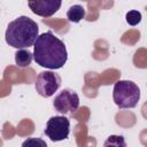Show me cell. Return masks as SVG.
Returning a JSON list of instances; mask_svg holds the SVG:
<instances>
[{"label":"cell","mask_w":147,"mask_h":147,"mask_svg":"<svg viewBox=\"0 0 147 147\" xmlns=\"http://www.w3.org/2000/svg\"><path fill=\"white\" fill-rule=\"evenodd\" d=\"M22 147H47V144L41 138L31 137V138L25 139L22 142Z\"/></svg>","instance_id":"cell-11"},{"label":"cell","mask_w":147,"mask_h":147,"mask_svg":"<svg viewBox=\"0 0 147 147\" xmlns=\"http://www.w3.org/2000/svg\"><path fill=\"white\" fill-rule=\"evenodd\" d=\"M33 59L40 67L56 70L65 64L68 52L64 42L52 31H47L41 33L34 42Z\"/></svg>","instance_id":"cell-1"},{"label":"cell","mask_w":147,"mask_h":147,"mask_svg":"<svg viewBox=\"0 0 147 147\" xmlns=\"http://www.w3.org/2000/svg\"><path fill=\"white\" fill-rule=\"evenodd\" d=\"M39 37L38 24L28 16H18L11 21L6 30L5 39L6 42L17 49L29 48L34 45Z\"/></svg>","instance_id":"cell-2"},{"label":"cell","mask_w":147,"mask_h":147,"mask_svg":"<svg viewBox=\"0 0 147 147\" xmlns=\"http://www.w3.org/2000/svg\"><path fill=\"white\" fill-rule=\"evenodd\" d=\"M44 132L52 141L64 140L70 133V122L65 116H53L47 121Z\"/></svg>","instance_id":"cell-5"},{"label":"cell","mask_w":147,"mask_h":147,"mask_svg":"<svg viewBox=\"0 0 147 147\" xmlns=\"http://www.w3.org/2000/svg\"><path fill=\"white\" fill-rule=\"evenodd\" d=\"M53 106L55 110L62 115L71 114L79 107V96L75 91L64 88L55 96Z\"/></svg>","instance_id":"cell-6"},{"label":"cell","mask_w":147,"mask_h":147,"mask_svg":"<svg viewBox=\"0 0 147 147\" xmlns=\"http://www.w3.org/2000/svg\"><path fill=\"white\" fill-rule=\"evenodd\" d=\"M103 147H126V141L123 136H109L103 142Z\"/></svg>","instance_id":"cell-10"},{"label":"cell","mask_w":147,"mask_h":147,"mask_svg":"<svg viewBox=\"0 0 147 147\" xmlns=\"http://www.w3.org/2000/svg\"><path fill=\"white\" fill-rule=\"evenodd\" d=\"M125 20L130 25H137L141 22V13L138 10H130L126 13Z\"/></svg>","instance_id":"cell-12"},{"label":"cell","mask_w":147,"mask_h":147,"mask_svg":"<svg viewBox=\"0 0 147 147\" xmlns=\"http://www.w3.org/2000/svg\"><path fill=\"white\" fill-rule=\"evenodd\" d=\"M113 99L121 109L134 108L140 100V88L131 80H118L114 85Z\"/></svg>","instance_id":"cell-3"},{"label":"cell","mask_w":147,"mask_h":147,"mask_svg":"<svg viewBox=\"0 0 147 147\" xmlns=\"http://www.w3.org/2000/svg\"><path fill=\"white\" fill-rule=\"evenodd\" d=\"M61 86V77L54 71H41L36 79L34 87L39 95L44 98L52 96Z\"/></svg>","instance_id":"cell-4"},{"label":"cell","mask_w":147,"mask_h":147,"mask_svg":"<svg viewBox=\"0 0 147 147\" xmlns=\"http://www.w3.org/2000/svg\"><path fill=\"white\" fill-rule=\"evenodd\" d=\"M33 59V53H31L29 49H17L15 53V62L20 68H26L31 64Z\"/></svg>","instance_id":"cell-8"},{"label":"cell","mask_w":147,"mask_h":147,"mask_svg":"<svg viewBox=\"0 0 147 147\" xmlns=\"http://www.w3.org/2000/svg\"><path fill=\"white\" fill-rule=\"evenodd\" d=\"M31 11L41 17H51L61 7L62 2L60 0H36L28 2Z\"/></svg>","instance_id":"cell-7"},{"label":"cell","mask_w":147,"mask_h":147,"mask_svg":"<svg viewBox=\"0 0 147 147\" xmlns=\"http://www.w3.org/2000/svg\"><path fill=\"white\" fill-rule=\"evenodd\" d=\"M84 17H85V8L80 5H74L67 11V18L69 22L78 23Z\"/></svg>","instance_id":"cell-9"}]
</instances>
